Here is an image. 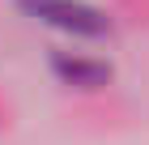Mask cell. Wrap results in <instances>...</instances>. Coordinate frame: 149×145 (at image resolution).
<instances>
[{
  "mask_svg": "<svg viewBox=\"0 0 149 145\" xmlns=\"http://www.w3.org/2000/svg\"><path fill=\"white\" fill-rule=\"evenodd\" d=\"M22 9H30L47 26H60L68 34H85V39H98V34L111 30V22L102 13L94 4H81V0H22Z\"/></svg>",
  "mask_w": 149,
  "mask_h": 145,
  "instance_id": "obj_1",
  "label": "cell"
},
{
  "mask_svg": "<svg viewBox=\"0 0 149 145\" xmlns=\"http://www.w3.org/2000/svg\"><path fill=\"white\" fill-rule=\"evenodd\" d=\"M56 73L72 85H98V81L111 77V68L98 64V60H68V56H56Z\"/></svg>",
  "mask_w": 149,
  "mask_h": 145,
  "instance_id": "obj_2",
  "label": "cell"
}]
</instances>
